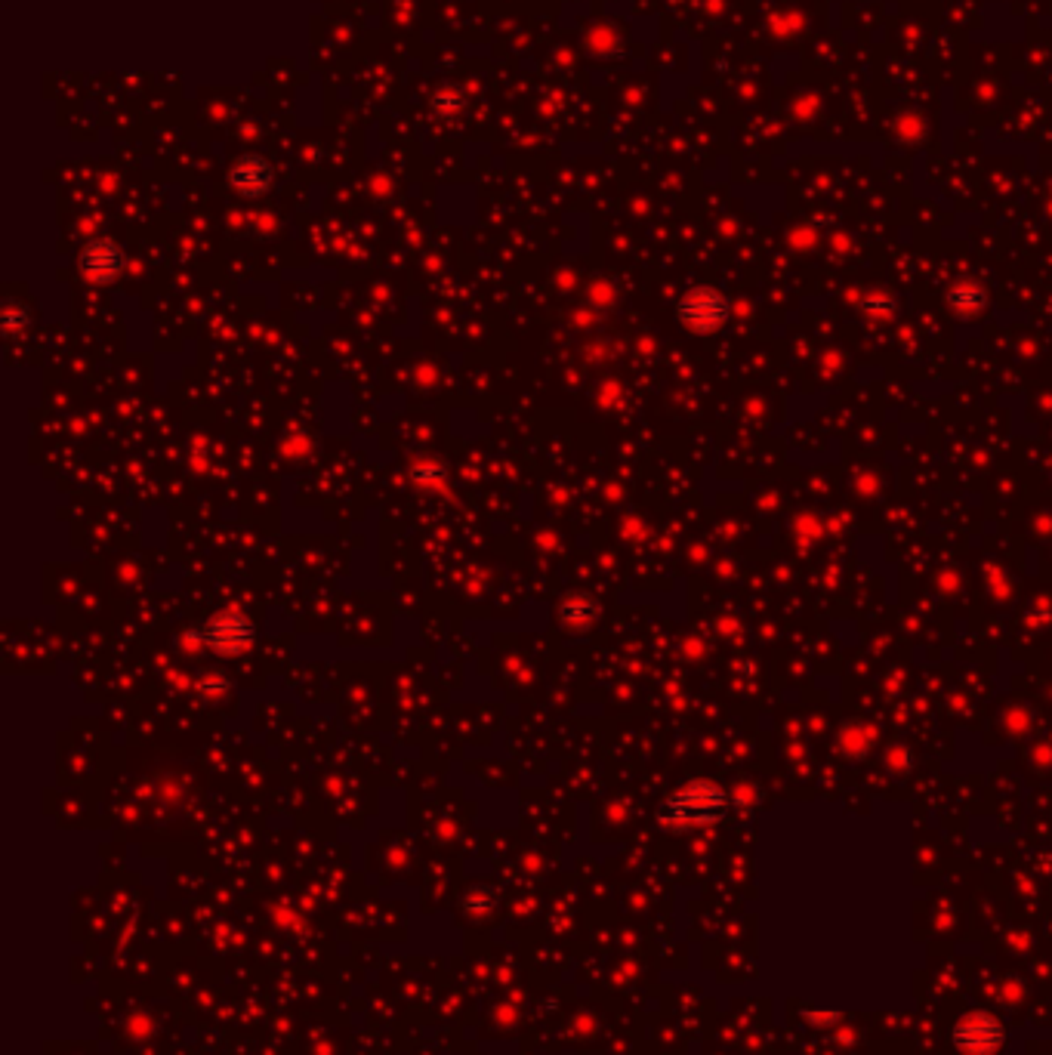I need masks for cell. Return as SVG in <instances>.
Instances as JSON below:
<instances>
[{
  "mask_svg": "<svg viewBox=\"0 0 1052 1055\" xmlns=\"http://www.w3.org/2000/svg\"><path fill=\"white\" fill-rule=\"evenodd\" d=\"M559 617H562V624H565V627H571V630H584V627H590V624H593V617H596V605H593V599L571 596V599H565V602H562Z\"/></svg>",
  "mask_w": 1052,
  "mask_h": 1055,
  "instance_id": "52a82bcc",
  "label": "cell"
},
{
  "mask_svg": "<svg viewBox=\"0 0 1052 1055\" xmlns=\"http://www.w3.org/2000/svg\"><path fill=\"white\" fill-rule=\"evenodd\" d=\"M954 1046L963 1052V1055H994L1003 1040H1006V1031L1003 1025L997 1022L994 1015L988 1012H969L963 1015L960 1022L954 1025V1034H951Z\"/></svg>",
  "mask_w": 1052,
  "mask_h": 1055,
  "instance_id": "277c9868",
  "label": "cell"
},
{
  "mask_svg": "<svg viewBox=\"0 0 1052 1055\" xmlns=\"http://www.w3.org/2000/svg\"><path fill=\"white\" fill-rule=\"evenodd\" d=\"M229 183L244 198H263L275 183V173H272L269 161H263L260 155H247V158L235 161V167L229 173Z\"/></svg>",
  "mask_w": 1052,
  "mask_h": 1055,
  "instance_id": "8992f818",
  "label": "cell"
},
{
  "mask_svg": "<svg viewBox=\"0 0 1052 1055\" xmlns=\"http://www.w3.org/2000/svg\"><path fill=\"white\" fill-rule=\"evenodd\" d=\"M411 479H414L420 488H442L445 479H448V472H445V466H442L439 460L426 457V460H417V463L411 466Z\"/></svg>",
  "mask_w": 1052,
  "mask_h": 1055,
  "instance_id": "9c48e42d",
  "label": "cell"
},
{
  "mask_svg": "<svg viewBox=\"0 0 1052 1055\" xmlns=\"http://www.w3.org/2000/svg\"><path fill=\"white\" fill-rule=\"evenodd\" d=\"M676 318L692 334H716L729 321V300L716 287H692L676 303Z\"/></svg>",
  "mask_w": 1052,
  "mask_h": 1055,
  "instance_id": "3957f363",
  "label": "cell"
},
{
  "mask_svg": "<svg viewBox=\"0 0 1052 1055\" xmlns=\"http://www.w3.org/2000/svg\"><path fill=\"white\" fill-rule=\"evenodd\" d=\"M985 290L982 287H978V284H972V281H963V284H957L954 290H951V303H954V309L957 312H963V315H975V312H982V306H985Z\"/></svg>",
  "mask_w": 1052,
  "mask_h": 1055,
  "instance_id": "ba28073f",
  "label": "cell"
},
{
  "mask_svg": "<svg viewBox=\"0 0 1052 1055\" xmlns=\"http://www.w3.org/2000/svg\"><path fill=\"white\" fill-rule=\"evenodd\" d=\"M195 688L201 691L204 698H216V695H223V691H229V682H226V679H220L216 673H207V676H204Z\"/></svg>",
  "mask_w": 1052,
  "mask_h": 1055,
  "instance_id": "30bf717a",
  "label": "cell"
},
{
  "mask_svg": "<svg viewBox=\"0 0 1052 1055\" xmlns=\"http://www.w3.org/2000/svg\"><path fill=\"white\" fill-rule=\"evenodd\" d=\"M725 812H729V796H725V790L719 784L692 781L667 796V803L661 806V824L664 827H704V824H716Z\"/></svg>",
  "mask_w": 1052,
  "mask_h": 1055,
  "instance_id": "6da1fadb",
  "label": "cell"
},
{
  "mask_svg": "<svg viewBox=\"0 0 1052 1055\" xmlns=\"http://www.w3.org/2000/svg\"><path fill=\"white\" fill-rule=\"evenodd\" d=\"M198 639L204 648H210L220 658H238V654L250 651L253 642H257V627L247 614H241L238 608H226L216 611L213 617L198 627Z\"/></svg>",
  "mask_w": 1052,
  "mask_h": 1055,
  "instance_id": "7a4b0ae2",
  "label": "cell"
},
{
  "mask_svg": "<svg viewBox=\"0 0 1052 1055\" xmlns=\"http://www.w3.org/2000/svg\"><path fill=\"white\" fill-rule=\"evenodd\" d=\"M124 250L112 241V238H96L90 241L81 257H78V266H81V275L90 281V284H112L121 278L124 272Z\"/></svg>",
  "mask_w": 1052,
  "mask_h": 1055,
  "instance_id": "5b68a950",
  "label": "cell"
}]
</instances>
